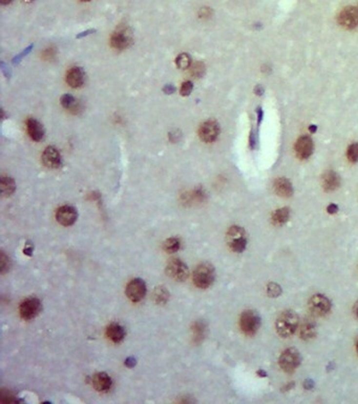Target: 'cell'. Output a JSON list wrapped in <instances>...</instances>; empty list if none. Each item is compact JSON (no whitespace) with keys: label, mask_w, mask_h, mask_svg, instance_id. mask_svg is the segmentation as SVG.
I'll list each match as a JSON object with an SVG mask.
<instances>
[{"label":"cell","mask_w":358,"mask_h":404,"mask_svg":"<svg viewBox=\"0 0 358 404\" xmlns=\"http://www.w3.org/2000/svg\"><path fill=\"white\" fill-rule=\"evenodd\" d=\"M356 352L358 354V340H357V343H356Z\"/></svg>","instance_id":"cell-40"},{"label":"cell","mask_w":358,"mask_h":404,"mask_svg":"<svg viewBox=\"0 0 358 404\" xmlns=\"http://www.w3.org/2000/svg\"><path fill=\"white\" fill-rule=\"evenodd\" d=\"M42 162L49 169H59L62 164V157L55 147H47L42 154Z\"/></svg>","instance_id":"cell-14"},{"label":"cell","mask_w":358,"mask_h":404,"mask_svg":"<svg viewBox=\"0 0 358 404\" xmlns=\"http://www.w3.org/2000/svg\"><path fill=\"white\" fill-rule=\"evenodd\" d=\"M289 216H290V211H289L288 208L278 209L272 215V222L275 225H283L288 221Z\"/></svg>","instance_id":"cell-24"},{"label":"cell","mask_w":358,"mask_h":404,"mask_svg":"<svg viewBox=\"0 0 358 404\" xmlns=\"http://www.w3.org/2000/svg\"><path fill=\"white\" fill-rule=\"evenodd\" d=\"M23 1H32V0H23Z\"/></svg>","instance_id":"cell-42"},{"label":"cell","mask_w":358,"mask_h":404,"mask_svg":"<svg viewBox=\"0 0 358 404\" xmlns=\"http://www.w3.org/2000/svg\"><path fill=\"white\" fill-rule=\"evenodd\" d=\"M310 131H311L312 133H314V132L316 131V127H314V126H311V128H310Z\"/></svg>","instance_id":"cell-39"},{"label":"cell","mask_w":358,"mask_h":404,"mask_svg":"<svg viewBox=\"0 0 358 404\" xmlns=\"http://www.w3.org/2000/svg\"><path fill=\"white\" fill-rule=\"evenodd\" d=\"M309 311L314 317H323L331 311V301L326 296L314 295L309 301Z\"/></svg>","instance_id":"cell-7"},{"label":"cell","mask_w":358,"mask_h":404,"mask_svg":"<svg viewBox=\"0 0 358 404\" xmlns=\"http://www.w3.org/2000/svg\"><path fill=\"white\" fill-rule=\"evenodd\" d=\"M215 268L207 262L199 264L194 272V276H192L194 283L199 289H207L215 281Z\"/></svg>","instance_id":"cell-2"},{"label":"cell","mask_w":358,"mask_h":404,"mask_svg":"<svg viewBox=\"0 0 358 404\" xmlns=\"http://www.w3.org/2000/svg\"><path fill=\"white\" fill-rule=\"evenodd\" d=\"M295 152L300 159H307L313 152V141L310 137L304 136L295 143Z\"/></svg>","instance_id":"cell-15"},{"label":"cell","mask_w":358,"mask_h":404,"mask_svg":"<svg viewBox=\"0 0 358 404\" xmlns=\"http://www.w3.org/2000/svg\"><path fill=\"white\" fill-rule=\"evenodd\" d=\"M106 335L115 343H120L125 338V330L118 323H112L106 328Z\"/></svg>","instance_id":"cell-21"},{"label":"cell","mask_w":358,"mask_h":404,"mask_svg":"<svg viewBox=\"0 0 358 404\" xmlns=\"http://www.w3.org/2000/svg\"><path fill=\"white\" fill-rule=\"evenodd\" d=\"M260 325V318L253 311H245L239 318V326L242 332L247 336H253L259 331Z\"/></svg>","instance_id":"cell-4"},{"label":"cell","mask_w":358,"mask_h":404,"mask_svg":"<svg viewBox=\"0 0 358 404\" xmlns=\"http://www.w3.org/2000/svg\"><path fill=\"white\" fill-rule=\"evenodd\" d=\"M94 32H95V30H88V31H86V32H84V33H81L80 35L77 36V38H81V37H83V36H86V35H88L89 33H94Z\"/></svg>","instance_id":"cell-36"},{"label":"cell","mask_w":358,"mask_h":404,"mask_svg":"<svg viewBox=\"0 0 358 404\" xmlns=\"http://www.w3.org/2000/svg\"><path fill=\"white\" fill-rule=\"evenodd\" d=\"M300 360L298 351L295 350V348H288L280 355L278 363L283 371L286 373H292L299 366Z\"/></svg>","instance_id":"cell-6"},{"label":"cell","mask_w":358,"mask_h":404,"mask_svg":"<svg viewBox=\"0 0 358 404\" xmlns=\"http://www.w3.org/2000/svg\"><path fill=\"white\" fill-rule=\"evenodd\" d=\"M163 91L166 93V94H173L174 92H176V87L171 85H167L163 88Z\"/></svg>","instance_id":"cell-35"},{"label":"cell","mask_w":358,"mask_h":404,"mask_svg":"<svg viewBox=\"0 0 358 404\" xmlns=\"http://www.w3.org/2000/svg\"><path fill=\"white\" fill-rule=\"evenodd\" d=\"M26 129H27V133H29L30 137L34 141H41L43 139L44 128L38 120L34 119V118L27 119Z\"/></svg>","instance_id":"cell-18"},{"label":"cell","mask_w":358,"mask_h":404,"mask_svg":"<svg viewBox=\"0 0 358 404\" xmlns=\"http://www.w3.org/2000/svg\"><path fill=\"white\" fill-rule=\"evenodd\" d=\"M354 315L356 319H358V302H356L354 305Z\"/></svg>","instance_id":"cell-37"},{"label":"cell","mask_w":358,"mask_h":404,"mask_svg":"<svg viewBox=\"0 0 358 404\" xmlns=\"http://www.w3.org/2000/svg\"><path fill=\"white\" fill-rule=\"evenodd\" d=\"M176 64L178 65L179 68H181V70H185V68H188L191 64V58L188 54H180L179 56L177 57L176 60Z\"/></svg>","instance_id":"cell-28"},{"label":"cell","mask_w":358,"mask_h":404,"mask_svg":"<svg viewBox=\"0 0 358 404\" xmlns=\"http://www.w3.org/2000/svg\"><path fill=\"white\" fill-rule=\"evenodd\" d=\"M168 297H169V293L166 289H164L163 286L157 287L154 293V298L158 304L166 302V301L168 300Z\"/></svg>","instance_id":"cell-27"},{"label":"cell","mask_w":358,"mask_h":404,"mask_svg":"<svg viewBox=\"0 0 358 404\" xmlns=\"http://www.w3.org/2000/svg\"><path fill=\"white\" fill-rule=\"evenodd\" d=\"M194 90V85L190 81H185L181 86V95L182 96H188Z\"/></svg>","instance_id":"cell-31"},{"label":"cell","mask_w":358,"mask_h":404,"mask_svg":"<svg viewBox=\"0 0 358 404\" xmlns=\"http://www.w3.org/2000/svg\"><path fill=\"white\" fill-rule=\"evenodd\" d=\"M81 1H84V2H87V1H91V0H81Z\"/></svg>","instance_id":"cell-41"},{"label":"cell","mask_w":358,"mask_h":404,"mask_svg":"<svg viewBox=\"0 0 358 404\" xmlns=\"http://www.w3.org/2000/svg\"><path fill=\"white\" fill-rule=\"evenodd\" d=\"M56 218L60 224L64 227H70L77 220V211L71 205H63L57 210Z\"/></svg>","instance_id":"cell-13"},{"label":"cell","mask_w":358,"mask_h":404,"mask_svg":"<svg viewBox=\"0 0 358 404\" xmlns=\"http://www.w3.org/2000/svg\"><path fill=\"white\" fill-rule=\"evenodd\" d=\"M6 261H9V258L5 256L4 253H2L1 254V272L2 273L9 270V265H6Z\"/></svg>","instance_id":"cell-33"},{"label":"cell","mask_w":358,"mask_h":404,"mask_svg":"<svg viewBox=\"0 0 358 404\" xmlns=\"http://www.w3.org/2000/svg\"><path fill=\"white\" fill-rule=\"evenodd\" d=\"M132 33L128 27L121 26L117 30L111 37V44L116 50H124L132 43Z\"/></svg>","instance_id":"cell-9"},{"label":"cell","mask_w":358,"mask_h":404,"mask_svg":"<svg viewBox=\"0 0 358 404\" xmlns=\"http://www.w3.org/2000/svg\"><path fill=\"white\" fill-rule=\"evenodd\" d=\"M298 327V316L293 311L281 313L275 322V328L280 337L288 338L297 332Z\"/></svg>","instance_id":"cell-1"},{"label":"cell","mask_w":358,"mask_h":404,"mask_svg":"<svg viewBox=\"0 0 358 404\" xmlns=\"http://www.w3.org/2000/svg\"><path fill=\"white\" fill-rule=\"evenodd\" d=\"M299 335L300 338L304 340H310L315 337L316 328L313 322L311 321H304L299 327Z\"/></svg>","instance_id":"cell-22"},{"label":"cell","mask_w":358,"mask_h":404,"mask_svg":"<svg viewBox=\"0 0 358 404\" xmlns=\"http://www.w3.org/2000/svg\"><path fill=\"white\" fill-rule=\"evenodd\" d=\"M11 1L12 0H0V2H1L2 4H9Z\"/></svg>","instance_id":"cell-38"},{"label":"cell","mask_w":358,"mask_h":404,"mask_svg":"<svg viewBox=\"0 0 358 404\" xmlns=\"http://www.w3.org/2000/svg\"><path fill=\"white\" fill-rule=\"evenodd\" d=\"M181 248V242L178 238H169L163 244V249L167 253H176Z\"/></svg>","instance_id":"cell-26"},{"label":"cell","mask_w":358,"mask_h":404,"mask_svg":"<svg viewBox=\"0 0 358 404\" xmlns=\"http://www.w3.org/2000/svg\"><path fill=\"white\" fill-rule=\"evenodd\" d=\"M275 193L281 197H291L293 194V188L291 182L286 178H278L274 182Z\"/></svg>","instance_id":"cell-19"},{"label":"cell","mask_w":358,"mask_h":404,"mask_svg":"<svg viewBox=\"0 0 358 404\" xmlns=\"http://www.w3.org/2000/svg\"><path fill=\"white\" fill-rule=\"evenodd\" d=\"M166 273L171 279L176 280V281H185L188 278L189 270L188 266L181 259L173 258L169 260L166 265Z\"/></svg>","instance_id":"cell-5"},{"label":"cell","mask_w":358,"mask_h":404,"mask_svg":"<svg viewBox=\"0 0 358 404\" xmlns=\"http://www.w3.org/2000/svg\"><path fill=\"white\" fill-rule=\"evenodd\" d=\"M339 176L335 172H333V170H327V172L322 175V188L327 191L336 190L339 187Z\"/></svg>","instance_id":"cell-20"},{"label":"cell","mask_w":358,"mask_h":404,"mask_svg":"<svg viewBox=\"0 0 358 404\" xmlns=\"http://www.w3.org/2000/svg\"><path fill=\"white\" fill-rule=\"evenodd\" d=\"M85 74L84 71L79 66L72 67L66 74V82L71 87L78 88L84 85Z\"/></svg>","instance_id":"cell-17"},{"label":"cell","mask_w":358,"mask_h":404,"mask_svg":"<svg viewBox=\"0 0 358 404\" xmlns=\"http://www.w3.org/2000/svg\"><path fill=\"white\" fill-rule=\"evenodd\" d=\"M327 211H328L329 214H335L336 212L338 211V207H337L336 204H330L328 207V209H327Z\"/></svg>","instance_id":"cell-34"},{"label":"cell","mask_w":358,"mask_h":404,"mask_svg":"<svg viewBox=\"0 0 358 404\" xmlns=\"http://www.w3.org/2000/svg\"><path fill=\"white\" fill-rule=\"evenodd\" d=\"M267 293H268V295L271 297H278L281 294V289L277 283H270V284H268Z\"/></svg>","instance_id":"cell-30"},{"label":"cell","mask_w":358,"mask_h":404,"mask_svg":"<svg viewBox=\"0 0 358 404\" xmlns=\"http://www.w3.org/2000/svg\"><path fill=\"white\" fill-rule=\"evenodd\" d=\"M146 284L142 279L136 278L126 286V295L127 297L133 301V302H139L146 295Z\"/></svg>","instance_id":"cell-10"},{"label":"cell","mask_w":358,"mask_h":404,"mask_svg":"<svg viewBox=\"0 0 358 404\" xmlns=\"http://www.w3.org/2000/svg\"><path fill=\"white\" fill-rule=\"evenodd\" d=\"M16 186L15 181H14L11 177L9 176H2L1 177V191L4 196H10L14 191H15Z\"/></svg>","instance_id":"cell-25"},{"label":"cell","mask_w":358,"mask_h":404,"mask_svg":"<svg viewBox=\"0 0 358 404\" xmlns=\"http://www.w3.org/2000/svg\"><path fill=\"white\" fill-rule=\"evenodd\" d=\"M41 311V302L36 297H30L23 300L19 306L20 316L24 320L35 318Z\"/></svg>","instance_id":"cell-8"},{"label":"cell","mask_w":358,"mask_h":404,"mask_svg":"<svg viewBox=\"0 0 358 404\" xmlns=\"http://www.w3.org/2000/svg\"><path fill=\"white\" fill-rule=\"evenodd\" d=\"M219 134V127L216 121L208 120L205 121L203 125L199 127V138H201L204 142H213Z\"/></svg>","instance_id":"cell-12"},{"label":"cell","mask_w":358,"mask_h":404,"mask_svg":"<svg viewBox=\"0 0 358 404\" xmlns=\"http://www.w3.org/2000/svg\"><path fill=\"white\" fill-rule=\"evenodd\" d=\"M338 22L348 30L356 27L358 25V6L352 5L343 9L338 15Z\"/></svg>","instance_id":"cell-11"},{"label":"cell","mask_w":358,"mask_h":404,"mask_svg":"<svg viewBox=\"0 0 358 404\" xmlns=\"http://www.w3.org/2000/svg\"><path fill=\"white\" fill-rule=\"evenodd\" d=\"M60 102L62 106L64 108L68 109V111H71L73 113H76L79 109V104L77 99H76L74 96L70 95V94H65L61 97Z\"/></svg>","instance_id":"cell-23"},{"label":"cell","mask_w":358,"mask_h":404,"mask_svg":"<svg viewBox=\"0 0 358 404\" xmlns=\"http://www.w3.org/2000/svg\"><path fill=\"white\" fill-rule=\"evenodd\" d=\"M347 156L351 162H356L358 160V143H353L349 147Z\"/></svg>","instance_id":"cell-29"},{"label":"cell","mask_w":358,"mask_h":404,"mask_svg":"<svg viewBox=\"0 0 358 404\" xmlns=\"http://www.w3.org/2000/svg\"><path fill=\"white\" fill-rule=\"evenodd\" d=\"M92 384L100 393H107L113 386V380L105 373H98L93 376Z\"/></svg>","instance_id":"cell-16"},{"label":"cell","mask_w":358,"mask_h":404,"mask_svg":"<svg viewBox=\"0 0 358 404\" xmlns=\"http://www.w3.org/2000/svg\"><path fill=\"white\" fill-rule=\"evenodd\" d=\"M226 241L229 248L236 253H242L247 246L246 232L240 227H231L226 235Z\"/></svg>","instance_id":"cell-3"},{"label":"cell","mask_w":358,"mask_h":404,"mask_svg":"<svg viewBox=\"0 0 358 404\" xmlns=\"http://www.w3.org/2000/svg\"><path fill=\"white\" fill-rule=\"evenodd\" d=\"M204 70H205L204 64H201V63H198V64H194V66H192V68H191V74L194 75V76L199 77V76H202V75H203Z\"/></svg>","instance_id":"cell-32"}]
</instances>
